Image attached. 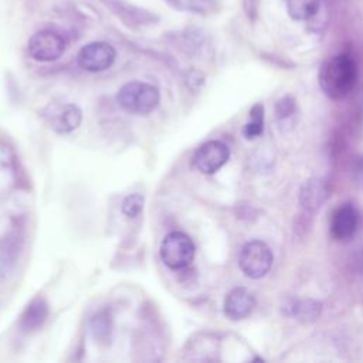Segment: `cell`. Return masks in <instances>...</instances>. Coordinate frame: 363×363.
<instances>
[{
	"mask_svg": "<svg viewBox=\"0 0 363 363\" xmlns=\"http://www.w3.org/2000/svg\"><path fill=\"white\" fill-rule=\"evenodd\" d=\"M357 79V68L352 57L346 54L326 60L319 69V85L323 94L332 99H340L352 91Z\"/></svg>",
	"mask_w": 363,
	"mask_h": 363,
	"instance_id": "1",
	"label": "cell"
},
{
	"mask_svg": "<svg viewBox=\"0 0 363 363\" xmlns=\"http://www.w3.org/2000/svg\"><path fill=\"white\" fill-rule=\"evenodd\" d=\"M116 101L119 106L129 113L147 115L159 105L160 94L152 84L130 81L121 86Z\"/></svg>",
	"mask_w": 363,
	"mask_h": 363,
	"instance_id": "2",
	"label": "cell"
},
{
	"mask_svg": "<svg viewBox=\"0 0 363 363\" xmlns=\"http://www.w3.org/2000/svg\"><path fill=\"white\" fill-rule=\"evenodd\" d=\"M160 259L170 269L187 268L196 254V247L191 238L182 231H170L164 235L159 248Z\"/></svg>",
	"mask_w": 363,
	"mask_h": 363,
	"instance_id": "3",
	"label": "cell"
},
{
	"mask_svg": "<svg viewBox=\"0 0 363 363\" xmlns=\"http://www.w3.org/2000/svg\"><path fill=\"white\" fill-rule=\"evenodd\" d=\"M67 48L65 35L57 28H41L35 31L27 44L28 55L40 62L58 60Z\"/></svg>",
	"mask_w": 363,
	"mask_h": 363,
	"instance_id": "4",
	"label": "cell"
},
{
	"mask_svg": "<svg viewBox=\"0 0 363 363\" xmlns=\"http://www.w3.org/2000/svg\"><path fill=\"white\" fill-rule=\"evenodd\" d=\"M272 261L274 255L271 248L259 240L248 241L247 244H244L238 257L241 271L252 279H259L265 277L271 269Z\"/></svg>",
	"mask_w": 363,
	"mask_h": 363,
	"instance_id": "5",
	"label": "cell"
},
{
	"mask_svg": "<svg viewBox=\"0 0 363 363\" xmlns=\"http://www.w3.org/2000/svg\"><path fill=\"white\" fill-rule=\"evenodd\" d=\"M116 50L106 41H94L84 45L77 54L78 65L89 72H101L112 67Z\"/></svg>",
	"mask_w": 363,
	"mask_h": 363,
	"instance_id": "6",
	"label": "cell"
},
{
	"mask_svg": "<svg viewBox=\"0 0 363 363\" xmlns=\"http://www.w3.org/2000/svg\"><path fill=\"white\" fill-rule=\"evenodd\" d=\"M43 116L58 133H68L77 129L82 121V112L75 104L69 102H54L50 104L44 111Z\"/></svg>",
	"mask_w": 363,
	"mask_h": 363,
	"instance_id": "7",
	"label": "cell"
},
{
	"mask_svg": "<svg viewBox=\"0 0 363 363\" xmlns=\"http://www.w3.org/2000/svg\"><path fill=\"white\" fill-rule=\"evenodd\" d=\"M230 157L228 146L221 140L203 143L193 156L194 167L203 174H213L220 170Z\"/></svg>",
	"mask_w": 363,
	"mask_h": 363,
	"instance_id": "8",
	"label": "cell"
},
{
	"mask_svg": "<svg viewBox=\"0 0 363 363\" xmlns=\"http://www.w3.org/2000/svg\"><path fill=\"white\" fill-rule=\"evenodd\" d=\"M118 18L129 27H143L157 21V16L152 11L130 4L125 0H101Z\"/></svg>",
	"mask_w": 363,
	"mask_h": 363,
	"instance_id": "9",
	"label": "cell"
},
{
	"mask_svg": "<svg viewBox=\"0 0 363 363\" xmlns=\"http://www.w3.org/2000/svg\"><path fill=\"white\" fill-rule=\"evenodd\" d=\"M359 216L352 204L339 206L330 218V234L337 241H346L357 230Z\"/></svg>",
	"mask_w": 363,
	"mask_h": 363,
	"instance_id": "10",
	"label": "cell"
},
{
	"mask_svg": "<svg viewBox=\"0 0 363 363\" xmlns=\"http://www.w3.org/2000/svg\"><path fill=\"white\" fill-rule=\"evenodd\" d=\"M255 308L254 295L242 286L231 289L224 299V315L231 320H241L251 315Z\"/></svg>",
	"mask_w": 363,
	"mask_h": 363,
	"instance_id": "11",
	"label": "cell"
},
{
	"mask_svg": "<svg viewBox=\"0 0 363 363\" xmlns=\"http://www.w3.org/2000/svg\"><path fill=\"white\" fill-rule=\"evenodd\" d=\"M325 199H326V187L320 180H316V179L308 180L301 189L299 200L305 210H309V211L318 210L325 201Z\"/></svg>",
	"mask_w": 363,
	"mask_h": 363,
	"instance_id": "12",
	"label": "cell"
},
{
	"mask_svg": "<svg viewBox=\"0 0 363 363\" xmlns=\"http://www.w3.org/2000/svg\"><path fill=\"white\" fill-rule=\"evenodd\" d=\"M288 16L295 21L312 18L320 6V0H285Z\"/></svg>",
	"mask_w": 363,
	"mask_h": 363,
	"instance_id": "13",
	"label": "cell"
},
{
	"mask_svg": "<svg viewBox=\"0 0 363 363\" xmlns=\"http://www.w3.org/2000/svg\"><path fill=\"white\" fill-rule=\"evenodd\" d=\"M288 308H289L288 313L291 316H295L296 319L303 322H311L320 315L322 303L313 299H298V301H294Z\"/></svg>",
	"mask_w": 363,
	"mask_h": 363,
	"instance_id": "14",
	"label": "cell"
},
{
	"mask_svg": "<svg viewBox=\"0 0 363 363\" xmlns=\"http://www.w3.org/2000/svg\"><path fill=\"white\" fill-rule=\"evenodd\" d=\"M47 316V303L43 298L34 299L26 309L23 318H21V326L23 329H34L41 326Z\"/></svg>",
	"mask_w": 363,
	"mask_h": 363,
	"instance_id": "15",
	"label": "cell"
},
{
	"mask_svg": "<svg viewBox=\"0 0 363 363\" xmlns=\"http://www.w3.org/2000/svg\"><path fill=\"white\" fill-rule=\"evenodd\" d=\"M250 122L244 126L242 133L247 139H254L262 133L264 129V106L262 104H255L250 111Z\"/></svg>",
	"mask_w": 363,
	"mask_h": 363,
	"instance_id": "16",
	"label": "cell"
},
{
	"mask_svg": "<svg viewBox=\"0 0 363 363\" xmlns=\"http://www.w3.org/2000/svg\"><path fill=\"white\" fill-rule=\"evenodd\" d=\"M173 4V7L180 10H189L194 13L204 14L213 7V0H167Z\"/></svg>",
	"mask_w": 363,
	"mask_h": 363,
	"instance_id": "17",
	"label": "cell"
},
{
	"mask_svg": "<svg viewBox=\"0 0 363 363\" xmlns=\"http://www.w3.org/2000/svg\"><path fill=\"white\" fill-rule=\"evenodd\" d=\"M143 208V197L138 193L135 194H129L123 201H122V213L129 217V218H135L140 214Z\"/></svg>",
	"mask_w": 363,
	"mask_h": 363,
	"instance_id": "18",
	"label": "cell"
},
{
	"mask_svg": "<svg viewBox=\"0 0 363 363\" xmlns=\"http://www.w3.org/2000/svg\"><path fill=\"white\" fill-rule=\"evenodd\" d=\"M295 112V101L292 96L285 95L277 101L275 113L278 119H286Z\"/></svg>",
	"mask_w": 363,
	"mask_h": 363,
	"instance_id": "19",
	"label": "cell"
},
{
	"mask_svg": "<svg viewBox=\"0 0 363 363\" xmlns=\"http://www.w3.org/2000/svg\"><path fill=\"white\" fill-rule=\"evenodd\" d=\"M259 1L261 0H242V10L248 20L254 21L258 17L259 13Z\"/></svg>",
	"mask_w": 363,
	"mask_h": 363,
	"instance_id": "20",
	"label": "cell"
},
{
	"mask_svg": "<svg viewBox=\"0 0 363 363\" xmlns=\"http://www.w3.org/2000/svg\"><path fill=\"white\" fill-rule=\"evenodd\" d=\"M356 179H357V183L363 187V159L360 160L359 166H357V170H356Z\"/></svg>",
	"mask_w": 363,
	"mask_h": 363,
	"instance_id": "21",
	"label": "cell"
}]
</instances>
